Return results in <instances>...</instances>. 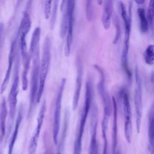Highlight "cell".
<instances>
[{
  "instance_id": "3957f363",
  "label": "cell",
  "mask_w": 154,
  "mask_h": 154,
  "mask_svg": "<svg viewBox=\"0 0 154 154\" xmlns=\"http://www.w3.org/2000/svg\"><path fill=\"white\" fill-rule=\"evenodd\" d=\"M19 57L17 55L16 58V62L14 67V73L13 81L11 85V87L9 93L8 101V122L7 126V138H8L12 129V127L14 123L16 112V105L17 102V95L19 93Z\"/></svg>"
},
{
  "instance_id": "7402d4cb",
  "label": "cell",
  "mask_w": 154,
  "mask_h": 154,
  "mask_svg": "<svg viewBox=\"0 0 154 154\" xmlns=\"http://www.w3.org/2000/svg\"><path fill=\"white\" fill-rule=\"evenodd\" d=\"M40 33L41 29L40 26H37L34 29L31 39L30 42V46H29V51L28 52L29 55H30L31 58L33 54L39 48V42L40 38Z\"/></svg>"
},
{
  "instance_id": "1f68e13d",
  "label": "cell",
  "mask_w": 154,
  "mask_h": 154,
  "mask_svg": "<svg viewBox=\"0 0 154 154\" xmlns=\"http://www.w3.org/2000/svg\"><path fill=\"white\" fill-rule=\"evenodd\" d=\"M52 2V1L48 0L44 2V14L46 19H48L50 17Z\"/></svg>"
},
{
  "instance_id": "7a4b0ae2",
  "label": "cell",
  "mask_w": 154,
  "mask_h": 154,
  "mask_svg": "<svg viewBox=\"0 0 154 154\" xmlns=\"http://www.w3.org/2000/svg\"><path fill=\"white\" fill-rule=\"evenodd\" d=\"M51 45L52 42L51 37L49 35H47L44 41L42 57L40 63L38 88L36 97V103L40 102L44 91L45 82L51 62Z\"/></svg>"
},
{
  "instance_id": "f546056e",
  "label": "cell",
  "mask_w": 154,
  "mask_h": 154,
  "mask_svg": "<svg viewBox=\"0 0 154 154\" xmlns=\"http://www.w3.org/2000/svg\"><path fill=\"white\" fill-rule=\"evenodd\" d=\"M114 25H115V28H116V32H115V35L113 39V43L114 45L117 44L120 34H121V26H120V23L119 20V18L116 16L114 18Z\"/></svg>"
},
{
  "instance_id": "4316f807",
  "label": "cell",
  "mask_w": 154,
  "mask_h": 154,
  "mask_svg": "<svg viewBox=\"0 0 154 154\" xmlns=\"http://www.w3.org/2000/svg\"><path fill=\"white\" fill-rule=\"evenodd\" d=\"M153 16H154V1L151 0L149 4V6L147 11V15H146L149 26V28H150L151 30H153Z\"/></svg>"
},
{
  "instance_id": "ffe728a7",
  "label": "cell",
  "mask_w": 154,
  "mask_h": 154,
  "mask_svg": "<svg viewBox=\"0 0 154 154\" xmlns=\"http://www.w3.org/2000/svg\"><path fill=\"white\" fill-rule=\"evenodd\" d=\"M22 119H23V111H22V109H20L19 111L18 112L17 119H16L13 134H12L11 139H10V144H9V146H8V154H12V153H13L14 146L15 144V143H16V139L17 137L19 126H20V125L22 120Z\"/></svg>"
},
{
  "instance_id": "d6986e66",
  "label": "cell",
  "mask_w": 154,
  "mask_h": 154,
  "mask_svg": "<svg viewBox=\"0 0 154 154\" xmlns=\"http://www.w3.org/2000/svg\"><path fill=\"white\" fill-rule=\"evenodd\" d=\"M8 111L6 101L4 98L1 100L0 104V140H1L5 135L6 132V119Z\"/></svg>"
},
{
  "instance_id": "d6a6232c",
  "label": "cell",
  "mask_w": 154,
  "mask_h": 154,
  "mask_svg": "<svg viewBox=\"0 0 154 154\" xmlns=\"http://www.w3.org/2000/svg\"><path fill=\"white\" fill-rule=\"evenodd\" d=\"M135 2L137 4H138V5H141L145 2V1L144 0H135Z\"/></svg>"
},
{
  "instance_id": "e0dca14e",
  "label": "cell",
  "mask_w": 154,
  "mask_h": 154,
  "mask_svg": "<svg viewBox=\"0 0 154 154\" xmlns=\"http://www.w3.org/2000/svg\"><path fill=\"white\" fill-rule=\"evenodd\" d=\"M113 11V2L112 1H105L103 4V13L102 16V23L105 29H108L110 26L111 19Z\"/></svg>"
},
{
  "instance_id": "83f0119b",
  "label": "cell",
  "mask_w": 154,
  "mask_h": 154,
  "mask_svg": "<svg viewBox=\"0 0 154 154\" xmlns=\"http://www.w3.org/2000/svg\"><path fill=\"white\" fill-rule=\"evenodd\" d=\"M58 1H54L53 2V8L52 10H51V19H50V28L51 29H54L57 16V11H58Z\"/></svg>"
},
{
  "instance_id": "e575fe53",
  "label": "cell",
  "mask_w": 154,
  "mask_h": 154,
  "mask_svg": "<svg viewBox=\"0 0 154 154\" xmlns=\"http://www.w3.org/2000/svg\"><path fill=\"white\" fill-rule=\"evenodd\" d=\"M57 154H60V153H57Z\"/></svg>"
},
{
  "instance_id": "277c9868",
  "label": "cell",
  "mask_w": 154,
  "mask_h": 154,
  "mask_svg": "<svg viewBox=\"0 0 154 154\" xmlns=\"http://www.w3.org/2000/svg\"><path fill=\"white\" fill-rule=\"evenodd\" d=\"M39 49L35 51L31 57L32 71L31 75V88L29 97V108L28 115L30 116L33 108L36 103V97L38 88V78H39V69H40V54Z\"/></svg>"
},
{
  "instance_id": "603a6c76",
  "label": "cell",
  "mask_w": 154,
  "mask_h": 154,
  "mask_svg": "<svg viewBox=\"0 0 154 154\" xmlns=\"http://www.w3.org/2000/svg\"><path fill=\"white\" fill-rule=\"evenodd\" d=\"M31 60V58L28 54L27 57L24 59H22L23 64V69L22 74V87L23 91L27 90L28 81V73L29 69L30 62Z\"/></svg>"
},
{
  "instance_id": "8992f818",
  "label": "cell",
  "mask_w": 154,
  "mask_h": 154,
  "mask_svg": "<svg viewBox=\"0 0 154 154\" xmlns=\"http://www.w3.org/2000/svg\"><path fill=\"white\" fill-rule=\"evenodd\" d=\"M136 87L134 91V105L136 114V129L137 133L139 134L141 129L142 114H143V93L141 81L137 67L135 70Z\"/></svg>"
},
{
  "instance_id": "2e32d148",
  "label": "cell",
  "mask_w": 154,
  "mask_h": 154,
  "mask_svg": "<svg viewBox=\"0 0 154 154\" xmlns=\"http://www.w3.org/2000/svg\"><path fill=\"white\" fill-rule=\"evenodd\" d=\"M112 116H113V122H112V148H113V154L115 153L117 146V117H118V107L116 100L114 96L112 97Z\"/></svg>"
},
{
  "instance_id": "ba28073f",
  "label": "cell",
  "mask_w": 154,
  "mask_h": 154,
  "mask_svg": "<svg viewBox=\"0 0 154 154\" xmlns=\"http://www.w3.org/2000/svg\"><path fill=\"white\" fill-rule=\"evenodd\" d=\"M92 93H93L92 84L91 83L90 80H88L86 82V85H85L84 103L82 110L81 114L79 129L77 132L78 134H79L81 136H83L87 118L90 109L91 101H92Z\"/></svg>"
},
{
  "instance_id": "8fae6325",
  "label": "cell",
  "mask_w": 154,
  "mask_h": 154,
  "mask_svg": "<svg viewBox=\"0 0 154 154\" xmlns=\"http://www.w3.org/2000/svg\"><path fill=\"white\" fill-rule=\"evenodd\" d=\"M69 9V20L66 32V40L64 47V54L66 57H69L71 51V46L73 42V33L74 25V12L75 7V1H67Z\"/></svg>"
},
{
  "instance_id": "836d02e7",
  "label": "cell",
  "mask_w": 154,
  "mask_h": 154,
  "mask_svg": "<svg viewBox=\"0 0 154 154\" xmlns=\"http://www.w3.org/2000/svg\"><path fill=\"white\" fill-rule=\"evenodd\" d=\"M114 154H121V153H120V152L119 150H116Z\"/></svg>"
},
{
  "instance_id": "9a60e30c",
  "label": "cell",
  "mask_w": 154,
  "mask_h": 154,
  "mask_svg": "<svg viewBox=\"0 0 154 154\" xmlns=\"http://www.w3.org/2000/svg\"><path fill=\"white\" fill-rule=\"evenodd\" d=\"M31 27V20L29 14L25 11L23 13L17 32V38H26Z\"/></svg>"
},
{
  "instance_id": "5b68a950",
  "label": "cell",
  "mask_w": 154,
  "mask_h": 154,
  "mask_svg": "<svg viewBox=\"0 0 154 154\" xmlns=\"http://www.w3.org/2000/svg\"><path fill=\"white\" fill-rule=\"evenodd\" d=\"M66 82V79L63 78L61 81L58 90L57 92L54 114V121H53V127H52V135L53 140L55 144H57L58 142V136L60 129V122H61V108L62 103V98L63 96V92L65 88V84Z\"/></svg>"
},
{
  "instance_id": "52a82bcc",
  "label": "cell",
  "mask_w": 154,
  "mask_h": 154,
  "mask_svg": "<svg viewBox=\"0 0 154 154\" xmlns=\"http://www.w3.org/2000/svg\"><path fill=\"white\" fill-rule=\"evenodd\" d=\"M94 68L97 70L99 74V80L97 84L98 93L102 100L103 104V114L110 117L112 111V100L105 86V75L102 69L97 65H94Z\"/></svg>"
},
{
  "instance_id": "30bf717a",
  "label": "cell",
  "mask_w": 154,
  "mask_h": 154,
  "mask_svg": "<svg viewBox=\"0 0 154 154\" xmlns=\"http://www.w3.org/2000/svg\"><path fill=\"white\" fill-rule=\"evenodd\" d=\"M46 101L44 100V102H43L42 103V105L40 107V111L38 114V116L37 118V125H36L34 132L29 141V144L28 147V154H35L37 147L38 140L42 126L43 123L44 117L46 113Z\"/></svg>"
},
{
  "instance_id": "ac0fdd59",
  "label": "cell",
  "mask_w": 154,
  "mask_h": 154,
  "mask_svg": "<svg viewBox=\"0 0 154 154\" xmlns=\"http://www.w3.org/2000/svg\"><path fill=\"white\" fill-rule=\"evenodd\" d=\"M61 11H62V18L60 25V36L64 38L66 35L67 28L69 20V9L67 1H62L61 4Z\"/></svg>"
},
{
  "instance_id": "4fadbf2b",
  "label": "cell",
  "mask_w": 154,
  "mask_h": 154,
  "mask_svg": "<svg viewBox=\"0 0 154 154\" xmlns=\"http://www.w3.org/2000/svg\"><path fill=\"white\" fill-rule=\"evenodd\" d=\"M76 82H75V88L74 91L73 98V103L72 107L73 110H75L79 103V100L80 98L81 87H82V76H83V66L82 63L79 57H78L76 60Z\"/></svg>"
},
{
  "instance_id": "484cf974",
  "label": "cell",
  "mask_w": 154,
  "mask_h": 154,
  "mask_svg": "<svg viewBox=\"0 0 154 154\" xmlns=\"http://www.w3.org/2000/svg\"><path fill=\"white\" fill-rule=\"evenodd\" d=\"M154 46L153 45H149L144 52V58L147 64L152 65L154 63Z\"/></svg>"
},
{
  "instance_id": "d4e9b609",
  "label": "cell",
  "mask_w": 154,
  "mask_h": 154,
  "mask_svg": "<svg viewBox=\"0 0 154 154\" xmlns=\"http://www.w3.org/2000/svg\"><path fill=\"white\" fill-rule=\"evenodd\" d=\"M109 116L103 114V119L102 122V137L103 139V154H108V138H107V131L108 126Z\"/></svg>"
},
{
  "instance_id": "4dcf8cb0",
  "label": "cell",
  "mask_w": 154,
  "mask_h": 154,
  "mask_svg": "<svg viewBox=\"0 0 154 154\" xmlns=\"http://www.w3.org/2000/svg\"><path fill=\"white\" fill-rule=\"evenodd\" d=\"M82 139V136H81L77 133L76 135V137L74 142L73 154H81Z\"/></svg>"
},
{
  "instance_id": "5bb4252c",
  "label": "cell",
  "mask_w": 154,
  "mask_h": 154,
  "mask_svg": "<svg viewBox=\"0 0 154 154\" xmlns=\"http://www.w3.org/2000/svg\"><path fill=\"white\" fill-rule=\"evenodd\" d=\"M17 37L12 42L10 46V49L9 52V55H8V64L7 67V69L6 70L4 80L2 81V83L1 85L0 88V93L2 94L5 91L8 84L9 82L10 79V76H11V69H12V66L13 64L15 58L16 56V43H17Z\"/></svg>"
},
{
  "instance_id": "6da1fadb",
  "label": "cell",
  "mask_w": 154,
  "mask_h": 154,
  "mask_svg": "<svg viewBox=\"0 0 154 154\" xmlns=\"http://www.w3.org/2000/svg\"><path fill=\"white\" fill-rule=\"evenodd\" d=\"M129 8L128 12L126 11L125 4L122 1L119 2V8L120 11V15L123 19L124 23L125 28V37L121 57L122 65L126 73L129 78L131 76V73L130 72L129 66H128V52L129 48V39H130V34L131 29V23H132V1L129 2Z\"/></svg>"
},
{
  "instance_id": "7c38bea8",
  "label": "cell",
  "mask_w": 154,
  "mask_h": 154,
  "mask_svg": "<svg viewBox=\"0 0 154 154\" xmlns=\"http://www.w3.org/2000/svg\"><path fill=\"white\" fill-rule=\"evenodd\" d=\"M97 108L94 104L91 108L90 120V142L89 146V154H99L98 144L97 141Z\"/></svg>"
},
{
  "instance_id": "f1b7e54d",
  "label": "cell",
  "mask_w": 154,
  "mask_h": 154,
  "mask_svg": "<svg viewBox=\"0 0 154 154\" xmlns=\"http://www.w3.org/2000/svg\"><path fill=\"white\" fill-rule=\"evenodd\" d=\"M85 14L87 20L91 21L94 15V7L93 1H87L85 4Z\"/></svg>"
},
{
  "instance_id": "cb8c5ba5",
  "label": "cell",
  "mask_w": 154,
  "mask_h": 154,
  "mask_svg": "<svg viewBox=\"0 0 154 154\" xmlns=\"http://www.w3.org/2000/svg\"><path fill=\"white\" fill-rule=\"evenodd\" d=\"M137 14L139 18L140 31L142 32L145 33L149 30V24L147 20L144 8L143 7H139L137 9Z\"/></svg>"
},
{
  "instance_id": "9c48e42d",
  "label": "cell",
  "mask_w": 154,
  "mask_h": 154,
  "mask_svg": "<svg viewBox=\"0 0 154 154\" xmlns=\"http://www.w3.org/2000/svg\"><path fill=\"white\" fill-rule=\"evenodd\" d=\"M123 109L124 115L125 136L127 142L130 143L132 134V111L129 96L126 92H125L123 95Z\"/></svg>"
},
{
  "instance_id": "44dd1931",
  "label": "cell",
  "mask_w": 154,
  "mask_h": 154,
  "mask_svg": "<svg viewBox=\"0 0 154 154\" xmlns=\"http://www.w3.org/2000/svg\"><path fill=\"white\" fill-rule=\"evenodd\" d=\"M148 138L149 143V150L150 154L153 153V141H154V131H153V107L152 106L148 120Z\"/></svg>"
}]
</instances>
